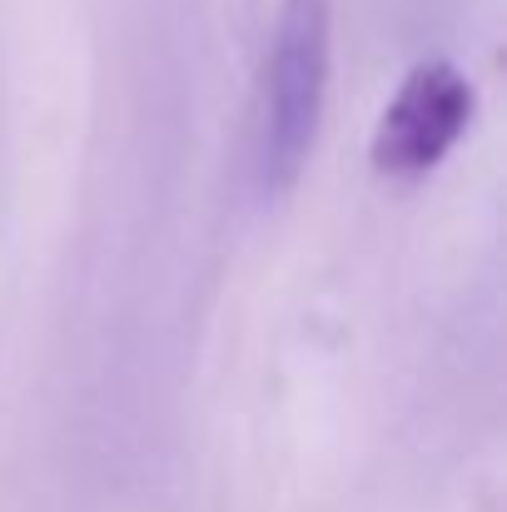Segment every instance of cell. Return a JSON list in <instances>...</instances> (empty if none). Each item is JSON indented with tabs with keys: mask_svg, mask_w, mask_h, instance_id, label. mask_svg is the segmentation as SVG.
<instances>
[{
	"mask_svg": "<svg viewBox=\"0 0 507 512\" xmlns=\"http://www.w3.org/2000/svg\"><path fill=\"white\" fill-rule=\"evenodd\" d=\"M334 60V0H279L259 75V179L284 194L314 155Z\"/></svg>",
	"mask_w": 507,
	"mask_h": 512,
	"instance_id": "1",
	"label": "cell"
},
{
	"mask_svg": "<svg viewBox=\"0 0 507 512\" xmlns=\"http://www.w3.org/2000/svg\"><path fill=\"white\" fill-rule=\"evenodd\" d=\"M473 120V85L448 60H423L403 75L373 130V170L388 179H418L458 145Z\"/></svg>",
	"mask_w": 507,
	"mask_h": 512,
	"instance_id": "2",
	"label": "cell"
}]
</instances>
